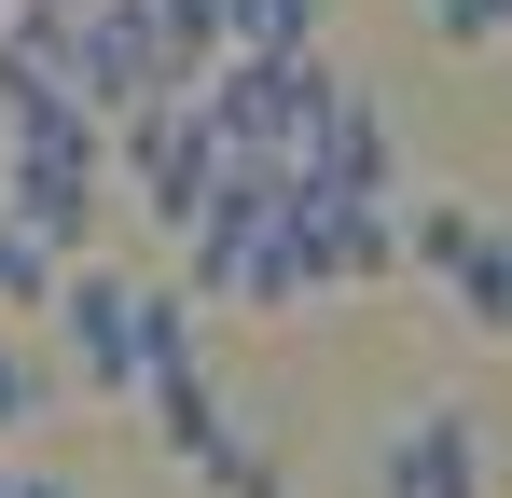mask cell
<instances>
[{
	"label": "cell",
	"instance_id": "cell-1",
	"mask_svg": "<svg viewBox=\"0 0 512 498\" xmlns=\"http://www.w3.org/2000/svg\"><path fill=\"white\" fill-rule=\"evenodd\" d=\"M42 332H56L70 388H97V402H139L153 374L194 360V305L153 291V277H111V263H70V277H56V305H42Z\"/></svg>",
	"mask_w": 512,
	"mask_h": 498
},
{
	"label": "cell",
	"instance_id": "cell-2",
	"mask_svg": "<svg viewBox=\"0 0 512 498\" xmlns=\"http://www.w3.org/2000/svg\"><path fill=\"white\" fill-rule=\"evenodd\" d=\"M0 208L56 249V263H84L97 208H111V125H97V111H28V125H0Z\"/></svg>",
	"mask_w": 512,
	"mask_h": 498
},
{
	"label": "cell",
	"instance_id": "cell-3",
	"mask_svg": "<svg viewBox=\"0 0 512 498\" xmlns=\"http://www.w3.org/2000/svg\"><path fill=\"white\" fill-rule=\"evenodd\" d=\"M194 111H208L222 166L291 180V166H305V125L333 111V70H319V56H222V70L194 83Z\"/></svg>",
	"mask_w": 512,
	"mask_h": 498
},
{
	"label": "cell",
	"instance_id": "cell-4",
	"mask_svg": "<svg viewBox=\"0 0 512 498\" xmlns=\"http://www.w3.org/2000/svg\"><path fill=\"white\" fill-rule=\"evenodd\" d=\"M111 166L139 180V208H153L167 236H194V208L222 194V139H208V111H194V97H153V111H125V125H111Z\"/></svg>",
	"mask_w": 512,
	"mask_h": 498
},
{
	"label": "cell",
	"instance_id": "cell-5",
	"mask_svg": "<svg viewBox=\"0 0 512 498\" xmlns=\"http://www.w3.org/2000/svg\"><path fill=\"white\" fill-rule=\"evenodd\" d=\"M402 263H416V277H443V291H457V319L512 346V236L485 222V208H457V194L402 208Z\"/></svg>",
	"mask_w": 512,
	"mask_h": 498
},
{
	"label": "cell",
	"instance_id": "cell-6",
	"mask_svg": "<svg viewBox=\"0 0 512 498\" xmlns=\"http://www.w3.org/2000/svg\"><path fill=\"white\" fill-rule=\"evenodd\" d=\"M374 498H485V415L429 402L374 443Z\"/></svg>",
	"mask_w": 512,
	"mask_h": 498
},
{
	"label": "cell",
	"instance_id": "cell-7",
	"mask_svg": "<svg viewBox=\"0 0 512 498\" xmlns=\"http://www.w3.org/2000/svg\"><path fill=\"white\" fill-rule=\"evenodd\" d=\"M402 180V139H388V97H360L333 83V111L305 125V166H291V194H388Z\"/></svg>",
	"mask_w": 512,
	"mask_h": 498
},
{
	"label": "cell",
	"instance_id": "cell-8",
	"mask_svg": "<svg viewBox=\"0 0 512 498\" xmlns=\"http://www.w3.org/2000/svg\"><path fill=\"white\" fill-rule=\"evenodd\" d=\"M139 402H153V429H167V457H180V471H194V485H208V471H222V457L250 443V429H236V402L208 388V360H180V374H153Z\"/></svg>",
	"mask_w": 512,
	"mask_h": 498
},
{
	"label": "cell",
	"instance_id": "cell-9",
	"mask_svg": "<svg viewBox=\"0 0 512 498\" xmlns=\"http://www.w3.org/2000/svg\"><path fill=\"white\" fill-rule=\"evenodd\" d=\"M222 56H319V0H208Z\"/></svg>",
	"mask_w": 512,
	"mask_h": 498
},
{
	"label": "cell",
	"instance_id": "cell-10",
	"mask_svg": "<svg viewBox=\"0 0 512 498\" xmlns=\"http://www.w3.org/2000/svg\"><path fill=\"white\" fill-rule=\"evenodd\" d=\"M56 277H70V263H56V249L0 208V319H42V305H56Z\"/></svg>",
	"mask_w": 512,
	"mask_h": 498
},
{
	"label": "cell",
	"instance_id": "cell-11",
	"mask_svg": "<svg viewBox=\"0 0 512 498\" xmlns=\"http://www.w3.org/2000/svg\"><path fill=\"white\" fill-rule=\"evenodd\" d=\"M429 42H443V56H499V42H512V0H429Z\"/></svg>",
	"mask_w": 512,
	"mask_h": 498
},
{
	"label": "cell",
	"instance_id": "cell-12",
	"mask_svg": "<svg viewBox=\"0 0 512 498\" xmlns=\"http://www.w3.org/2000/svg\"><path fill=\"white\" fill-rule=\"evenodd\" d=\"M42 402H56V374H42V360L14 346V319H0V443H14V429H42Z\"/></svg>",
	"mask_w": 512,
	"mask_h": 498
},
{
	"label": "cell",
	"instance_id": "cell-13",
	"mask_svg": "<svg viewBox=\"0 0 512 498\" xmlns=\"http://www.w3.org/2000/svg\"><path fill=\"white\" fill-rule=\"evenodd\" d=\"M0 498H70V485H42V471H0Z\"/></svg>",
	"mask_w": 512,
	"mask_h": 498
},
{
	"label": "cell",
	"instance_id": "cell-14",
	"mask_svg": "<svg viewBox=\"0 0 512 498\" xmlns=\"http://www.w3.org/2000/svg\"><path fill=\"white\" fill-rule=\"evenodd\" d=\"M0 14H14V0H0Z\"/></svg>",
	"mask_w": 512,
	"mask_h": 498
}]
</instances>
